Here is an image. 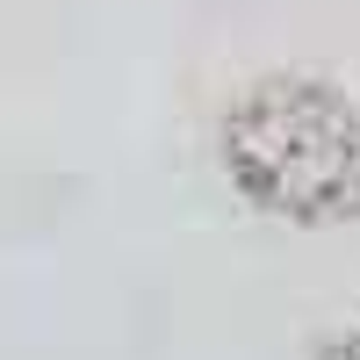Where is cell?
<instances>
[{
  "instance_id": "cell-2",
  "label": "cell",
  "mask_w": 360,
  "mask_h": 360,
  "mask_svg": "<svg viewBox=\"0 0 360 360\" xmlns=\"http://www.w3.org/2000/svg\"><path fill=\"white\" fill-rule=\"evenodd\" d=\"M317 360H360V332H346V339H332V346H324Z\"/></svg>"
},
{
  "instance_id": "cell-1",
  "label": "cell",
  "mask_w": 360,
  "mask_h": 360,
  "mask_svg": "<svg viewBox=\"0 0 360 360\" xmlns=\"http://www.w3.org/2000/svg\"><path fill=\"white\" fill-rule=\"evenodd\" d=\"M224 173L281 224H332L360 202V115L317 79H259L224 115Z\"/></svg>"
}]
</instances>
